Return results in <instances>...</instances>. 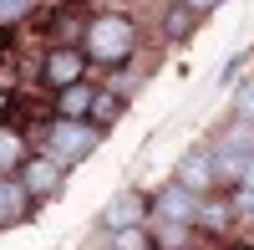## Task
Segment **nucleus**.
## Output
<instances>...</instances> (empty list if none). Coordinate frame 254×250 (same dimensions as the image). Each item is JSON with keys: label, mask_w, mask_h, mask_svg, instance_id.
Returning <instances> with one entry per match:
<instances>
[{"label": "nucleus", "mask_w": 254, "mask_h": 250, "mask_svg": "<svg viewBox=\"0 0 254 250\" xmlns=\"http://www.w3.org/2000/svg\"><path fill=\"white\" fill-rule=\"evenodd\" d=\"M234 204L229 199H198V220H193V230H208V235H229V225H234Z\"/></svg>", "instance_id": "obj_9"}, {"label": "nucleus", "mask_w": 254, "mask_h": 250, "mask_svg": "<svg viewBox=\"0 0 254 250\" xmlns=\"http://www.w3.org/2000/svg\"><path fill=\"white\" fill-rule=\"evenodd\" d=\"M188 230H193V225H173V220H158V250H188L183 240H188Z\"/></svg>", "instance_id": "obj_15"}, {"label": "nucleus", "mask_w": 254, "mask_h": 250, "mask_svg": "<svg viewBox=\"0 0 254 250\" xmlns=\"http://www.w3.org/2000/svg\"><path fill=\"white\" fill-rule=\"evenodd\" d=\"M81 67H87V51L56 46V51H46V61H41V82H46L51 92H61V87H71V82H81Z\"/></svg>", "instance_id": "obj_5"}, {"label": "nucleus", "mask_w": 254, "mask_h": 250, "mask_svg": "<svg viewBox=\"0 0 254 250\" xmlns=\"http://www.w3.org/2000/svg\"><path fill=\"white\" fill-rule=\"evenodd\" d=\"M36 10V0H0V26H15Z\"/></svg>", "instance_id": "obj_17"}, {"label": "nucleus", "mask_w": 254, "mask_h": 250, "mask_svg": "<svg viewBox=\"0 0 254 250\" xmlns=\"http://www.w3.org/2000/svg\"><path fill=\"white\" fill-rule=\"evenodd\" d=\"M234 123L254 128V77H249V82H239V92H234Z\"/></svg>", "instance_id": "obj_16"}, {"label": "nucleus", "mask_w": 254, "mask_h": 250, "mask_svg": "<svg viewBox=\"0 0 254 250\" xmlns=\"http://www.w3.org/2000/svg\"><path fill=\"white\" fill-rule=\"evenodd\" d=\"M198 20H203L198 10H188L183 0H173V5H168V15H163V41H188Z\"/></svg>", "instance_id": "obj_10"}, {"label": "nucleus", "mask_w": 254, "mask_h": 250, "mask_svg": "<svg viewBox=\"0 0 254 250\" xmlns=\"http://www.w3.org/2000/svg\"><path fill=\"white\" fill-rule=\"evenodd\" d=\"M31 153H26V138L20 133H10V128H0V174L5 169H20Z\"/></svg>", "instance_id": "obj_12"}, {"label": "nucleus", "mask_w": 254, "mask_h": 250, "mask_svg": "<svg viewBox=\"0 0 254 250\" xmlns=\"http://www.w3.org/2000/svg\"><path fill=\"white\" fill-rule=\"evenodd\" d=\"M178 184H188L193 194H208L219 184V174H214V148H193L183 163H178V174H173Z\"/></svg>", "instance_id": "obj_6"}, {"label": "nucleus", "mask_w": 254, "mask_h": 250, "mask_svg": "<svg viewBox=\"0 0 254 250\" xmlns=\"http://www.w3.org/2000/svg\"><path fill=\"white\" fill-rule=\"evenodd\" d=\"M127 225H147V199L137 189H122L107 204V230H127Z\"/></svg>", "instance_id": "obj_7"}, {"label": "nucleus", "mask_w": 254, "mask_h": 250, "mask_svg": "<svg viewBox=\"0 0 254 250\" xmlns=\"http://www.w3.org/2000/svg\"><path fill=\"white\" fill-rule=\"evenodd\" d=\"M31 210V189L20 179H0V230H10V225H20Z\"/></svg>", "instance_id": "obj_8"}, {"label": "nucleus", "mask_w": 254, "mask_h": 250, "mask_svg": "<svg viewBox=\"0 0 254 250\" xmlns=\"http://www.w3.org/2000/svg\"><path fill=\"white\" fill-rule=\"evenodd\" d=\"M97 143H102V128H97L92 118H56L51 133H46L51 158H61L66 169H71V163H81L87 153H97Z\"/></svg>", "instance_id": "obj_2"}, {"label": "nucleus", "mask_w": 254, "mask_h": 250, "mask_svg": "<svg viewBox=\"0 0 254 250\" xmlns=\"http://www.w3.org/2000/svg\"><path fill=\"white\" fill-rule=\"evenodd\" d=\"M81 41H87L92 61H102V67H122V61L137 56V20L122 15V10H107V15H92L87 31H81Z\"/></svg>", "instance_id": "obj_1"}, {"label": "nucleus", "mask_w": 254, "mask_h": 250, "mask_svg": "<svg viewBox=\"0 0 254 250\" xmlns=\"http://www.w3.org/2000/svg\"><path fill=\"white\" fill-rule=\"evenodd\" d=\"M107 250H158V245L147 235V225H127V230H112Z\"/></svg>", "instance_id": "obj_13"}, {"label": "nucleus", "mask_w": 254, "mask_h": 250, "mask_svg": "<svg viewBox=\"0 0 254 250\" xmlns=\"http://www.w3.org/2000/svg\"><path fill=\"white\" fill-rule=\"evenodd\" d=\"M61 179H66V163L51 158V153H36V158L20 163V184L31 189V199H51L61 189Z\"/></svg>", "instance_id": "obj_4"}, {"label": "nucleus", "mask_w": 254, "mask_h": 250, "mask_svg": "<svg viewBox=\"0 0 254 250\" xmlns=\"http://www.w3.org/2000/svg\"><path fill=\"white\" fill-rule=\"evenodd\" d=\"M117 113H122V92H97L87 118L97 123V128H112V118H117Z\"/></svg>", "instance_id": "obj_14"}, {"label": "nucleus", "mask_w": 254, "mask_h": 250, "mask_svg": "<svg viewBox=\"0 0 254 250\" xmlns=\"http://www.w3.org/2000/svg\"><path fill=\"white\" fill-rule=\"evenodd\" d=\"M183 5H188V10H198V15H208V10H219L224 0H183Z\"/></svg>", "instance_id": "obj_19"}, {"label": "nucleus", "mask_w": 254, "mask_h": 250, "mask_svg": "<svg viewBox=\"0 0 254 250\" xmlns=\"http://www.w3.org/2000/svg\"><path fill=\"white\" fill-rule=\"evenodd\" d=\"M229 204H234L239 220H254V184H234V199Z\"/></svg>", "instance_id": "obj_18"}, {"label": "nucleus", "mask_w": 254, "mask_h": 250, "mask_svg": "<svg viewBox=\"0 0 254 250\" xmlns=\"http://www.w3.org/2000/svg\"><path fill=\"white\" fill-rule=\"evenodd\" d=\"M198 199H203V194H193L188 184L168 179L163 189L153 194V215H158V220H173V225H193V220H198Z\"/></svg>", "instance_id": "obj_3"}, {"label": "nucleus", "mask_w": 254, "mask_h": 250, "mask_svg": "<svg viewBox=\"0 0 254 250\" xmlns=\"http://www.w3.org/2000/svg\"><path fill=\"white\" fill-rule=\"evenodd\" d=\"M92 87H87V82H71V87H61L56 92V108H61V118H87L92 113Z\"/></svg>", "instance_id": "obj_11"}]
</instances>
